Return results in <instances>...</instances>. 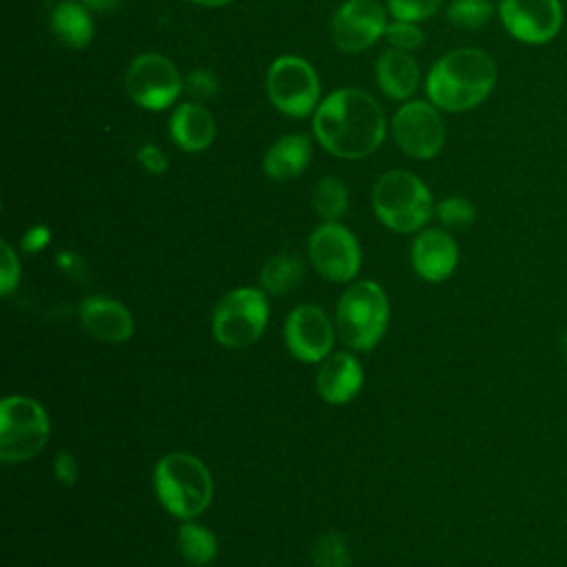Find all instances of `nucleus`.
I'll return each instance as SVG.
<instances>
[{
    "mask_svg": "<svg viewBox=\"0 0 567 567\" xmlns=\"http://www.w3.org/2000/svg\"><path fill=\"white\" fill-rule=\"evenodd\" d=\"M312 133L328 153L343 159H361L381 146L385 115L370 93L346 86L317 106Z\"/></svg>",
    "mask_w": 567,
    "mask_h": 567,
    "instance_id": "1",
    "label": "nucleus"
},
{
    "mask_svg": "<svg viewBox=\"0 0 567 567\" xmlns=\"http://www.w3.org/2000/svg\"><path fill=\"white\" fill-rule=\"evenodd\" d=\"M496 84V64L489 53L463 47L434 62L425 80L427 100L447 113L478 106Z\"/></svg>",
    "mask_w": 567,
    "mask_h": 567,
    "instance_id": "2",
    "label": "nucleus"
},
{
    "mask_svg": "<svg viewBox=\"0 0 567 567\" xmlns=\"http://www.w3.org/2000/svg\"><path fill=\"white\" fill-rule=\"evenodd\" d=\"M153 487L162 507L182 520L199 516L213 498L208 467L188 452L164 454L155 463Z\"/></svg>",
    "mask_w": 567,
    "mask_h": 567,
    "instance_id": "3",
    "label": "nucleus"
},
{
    "mask_svg": "<svg viewBox=\"0 0 567 567\" xmlns=\"http://www.w3.org/2000/svg\"><path fill=\"white\" fill-rule=\"evenodd\" d=\"M390 321V303L374 281L352 284L337 303L339 339L352 350H372Z\"/></svg>",
    "mask_w": 567,
    "mask_h": 567,
    "instance_id": "4",
    "label": "nucleus"
},
{
    "mask_svg": "<svg viewBox=\"0 0 567 567\" xmlns=\"http://www.w3.org/2000/svg\"><path fill=\"white\" fill-rule=\"evenodd\" d=\"M372 206L381 224L390 230L414 233L432 215V195L414 173L390 171L377 179Z\"/></svg>",
    "mask_w": 567,
    "mask_h": 567,
    "instance_id": "5",
    "label": "nucleus"
},
{
    "mask_svg": "<svg viewBox=\"0 0 567 567\" xmlns=\"http://www.w3.org/2000/svg\"><path fill=\"white\" fill-rule=\"evenodd\" d=\"M49 430V416L35 399L4 396L0 403V458L20 463L35 456L47 445Z\"/></svg>",
    "mask_w": 567,
    "mask_h": 567,
    "instance_id": "6",
    "label": "nucleus"
},
{
    "mask_svg": "<svg viewBox=\"0 0 567 567\" xmlns=\"http://www.w3.org/2000/svg\"><path fill=\"white\" fill-rule=\"evenodd\" d=\"M268 323V299L264 288L239 286L226 292L213 312V334L224 348L255 343Z\"/></svg>",
    "mask_w": 567,
    "mask_h": 567,
    "instance_id": "7",
    "label": "nucleus"
},
{
    "mask_svg": "<svg viewBox=\"0 0 567 567\" xmlns=\"http://www.w3.org/2000/svg\"><path fill=\"white\" fill-rule=\"evenodd\" d=\"M266 91L279 113L288 117H306L317 111L319 78L306 60L281 55L268 69Z\"/></svg>",
    "mask_w": 567,
    "mask_h": 567,
    "instance_id": "8",
    "label": "nucleus"
},
{
    "mask_svg": "<svg viewBox=\"0 0 567 567\" xmlns=\"http://www.w3.org/2000/svg\"><path fill=\"white\" fill-rule=\"evenodd\" d=\"M124 89L137 106L162 111L184 91V80L168 58L159 53H142L128 64Z\"/></svg>",
    "mask_w": 567,
    "mask_h": 567,
    "instance_id": "9",
    "label": "nucleus"
},
{
    "mask_svg": "<svg viewBox=\"0 0 567 567\" xmlns=\"http://www.w3.org/2000/svg\"><path fill=\"white\" fill-rule=\"evenodd\" d=\"M392 137L405 155L430 159L439 155L445 144V124L432 102L414 100L394 113Z\"/></svg>",
    "mask_w": 567,
    "mask_h": 567,
    "instance_id": "10",
    "label": "nucleus"
},
{
    "mask_svg": "<svg viewBox=\"0 0 567 567\" xmlns=\"http://www.w3.org/2000/svg\"><path fill=\"white\" fill-rule=\"evenodd\" d=\"M308 255L315 270L328 281H350L361 266V248L357 237L337 221L317 226L308 239Z\"/></svg>",
    "mask_w": 567,
    "mask_h": 567,
    "instance_id": "11",
    "label": "nucleus"
},
{
    "mask_svg": "<svg viewBox=\"0 0 567 567\" xmlns=\"http://www.w3.org/2000/svg\"><path fill=\"white\" fill-rule=\"evenodd\" d=\"M498 18L505 31L525 44H547L563 27L560 0H501Z\"/></svg>",
    "mask_w": 567,
    "mask_h": 567,
    "instance_id": "12",
    "label": "nucleus"
},
{
    "mask_svg": "<svg viewBox=\"0 0 567 567\" xmlns=\"http://www.w3.org/2000/svg\"><path fill=\"white\" fill-rule=\"evenodd\" d=\"M388 27L385 9L377 0H348L332 18V42L343 53H359L372 47Z\"/></svg>",
    "mask_w": 567,
    "mask_h": 567,
    "instance_id": "13",
    "label": "nucleus"
},
{
    "mask_svg": "<svg viewBox=\"0 0 567 567\" xmlns=\"http://www.w3.org/2000/svg\"><path fill=\"white\" fill-rule=\"evenodd\" d=\"M284 339L295 359L303 363H317L330 354L334 343V328L319 306L303 303L290 310L284 326Z\"/></svg>",
    "mask_w": 567,
    "mask_h": 567,
    "instance_id": "14",
    "label": "nucleus"
},
{
    "mask_svg": "<svg viewBox=\"0 0 567 567\" xmlns=\"http://www.w3.org/2000/svg\"><path fill=\"white\" fill-rule=\"evenodd\" d=\"M416 275L425 281L447 279L458 264V246L450 233L441 228L421 230L410 250Z\"/></svg>",
    "mask_w": 567,
    "mask_h": 567,
    "instance_id": "15",
    "label": "nucleus"
},
{
    "mask_svg": "<svg viewBox=\"0 0 567 567\" xmlns=\"http://www.w3.org/2000/svg\"><path fill=\"white\" fill-rule=\"evenodd\" d=\"M80 321L91 337L104 343H124L135 330L128 308L106 297H86L80 303Z\"/></svg>",
    "mask_w": 567,
    "mask_h": 567,
    "instance_id": "16",
    "label": "nucleus"
},
{
    "mask_svg": "<svg viewBox=\"0 0 567 567\" xmlns=\"http://www.w3.org/2000/svg\"><path fill=\"white\" fill-rule=\"evenodd\" d=\"M363 385V368L350 352L328 354L317 372V392L330 405L352 401Z\"/></svg>",
    "mask_w": 567,
    "mask_h": 567,
    "instance_id": "17",
    "label": "nucleus"
},
{
    "mask_svg": "<svg viewBox=\"0 0 567 567\" xmlns=\"http://www.w3.org/2000/svg\"><path fill=\"white\" fill-rule=\"evenodd\" d=\"M168 131L182 151L197 153L210 146L215 137V117L199 102H184L173 111Z\"/></svg>",
    "mask_w": 567,
    "mask_h": 567,
    "instance_id": "18",
    "label": "nucleus"
},
{
    "mask_svg": "<svg viewBox=\"0 0 567 567\" xmlns=\"http://www.w3.org/2000/svg\"><path fill=\"white\" fill-rule=\"evenodd\" d=\"M310 162V140L301 133H290L272 142L264 155V171L275 182L295 179Z\"/></svg>",
    "mask_w": 567,
    "mask_h": 567,
    "instance_id": "19",
    "label": "nucleus"
},
{
    "mask_svg": "<svg viewBox=\"0 0 567 567\" xmlns=\"http://www.w3.org/2000/svg\"><path fill=\"white\" fill-rule=\"evenodd\" d=\"M377 82L392 100H408L419 86V66L408 51L390 49L377 60Z\"/></svg>",
    "mask_w": 567,
    "mask_h": 567,
    "instance_id": "20",
    "label": "nucleus"
},
{
    "mask_svg": "<svg viewBox=\"0 0 567 567\" xmlns=\"http://www.w3.org/2000/svg\"><path fill=\"white\" fill-rule=\"evenodd\" d=\"M51 31L69 49H84L93 38V20L82 2L62 0L51 11Z\"/></svg>",
    "mask_w": 567,
    "mask_h": 567,
    "instance_id": "21",
    "label": "nucleus"
},
{
    "mask_svg": "<svg viewBox=\"0 0 567 567\" xmlns=\"http://www.w3.org/2000/svg\"><path fill=\"white\" fill-rule=\"evenodd\" d=\"M301 279H303V264L292 252L272 255L259 272V284L270 295H286L292 288H297Z\"/></svg>",
    "mask_w": 567,
    "mask_h": 567,
    "instance_id": "22",
    "label": "nucleus"
},
{
    "mask_svg": "<svg viewBox=\"0 0 567 567\" xmlns=\"http://www.w3.org/2000/svg\"><path fill=\"white\" fill-rule=\"evenodd\" d=\"M177 547L179 554L184 556V560L193 567H204L208 563L215 560L219 545L217 538L210 529H206L204 525L184 520L177 529Z\"/></svg>",
    "mask_w": 567,
    "mask_h": 567,
    "instance_id": "23",
    "label": "nucleus"
},
{
    "mask_svg": "<svg viewBox=\"0 0 567 567\" xmlns=\"http://www.w3.org/2000/svg\"><path fill=\"white\" fill-rule=\"evenodd\" d=\"M312 206L326 221H337L348 208L346 184L332 175L319 179L312 193Z\"/></svg>",
    "mask_w": 567,
    "mask_h": 567,
    "instance_id": "24",
    "label": "nucleus"
},
{
    "mask_svg": "<svg viewBox=\"0 0 567 567\" xmlns=\"http://www.w3.org/2000/svg\"><path fill=\"white\" fill-rule=\"evenodd\" d=\"M492 13H494V7L489 0H454L447 7V20L456 29H465V31L485 27Z\"/></svg>",
    "mask_w": 567,
    "mask_h": 567,
    "instance_id": "25",
    "label": "nucleus"
},
{
    "mask_svg": "<svg viewBox=\"0 0 567 567\" xmlns=\"http://www.w3.org/2000/svg\"><path fill=\"white\" fill-rule=\"evenodd\" d=\"M348 540L339 532L321 534L312 545V565L315 567H350Z\"/></svg>",
    "mask_w": 567,
    "mask_h": 567,
    "instance_id": "26",
    "label": "nucleus"
},
{
    "mask_svg": "<svg viewBox=\"0 0 567 567\" xmlns=\"http://www.w3.org/2000/svg\"><path fill=\"white\" fill-rule=\"evenodd\" d=\"M436 215L443 221V226H447V228H467L474 221L476 210L470 199L452 195V197H445L436 206Z\"/></svg>",
    "mask_w": 567,
    "mask_h": 567,
    "instance_id": "27",
    "label": "nucleus"
},
{
    "mask_svg": "<svg viewBox=\"0 0 567 567\" xmlns=\"http://www.w3.org/2000/svg\"><path fill=\"white\" fill-rule=\"evenodd\" d=\"M443 0H388V9L394 20L403 22H421L432 18Z\"/></svg>",
    "mask_w": 567,
    "mask_h": 567,
    "instance_id": "28",
    "label": "nucleus"
},
{
    "mask_svg": "<svg viewBox=\"0 0 567 567\" xmlns=\"http://www.w3.org/2000/svg\"><path fill=\"white\" fill-rule=\"evenodd\" d=\"M385 40L394 47V49H401V51H412V49H419L425 40L423 31L414 24V22H403V20H392L388 27H385Z\"/></svg>",
    "mask_w": 567,
    "mask_h": 567,
    "instance_id": "29",
    "label": "nucleus"
},
{
    "mask_svg": "<svg viewBox=\"0 0 567 567\" xmlns=\"http://www.w3.org/2000/svg\"><path fill=\"white\" fill-rule=\"evenodd\" d=\"M217 89H219V82L215 78L213 71L208 69H195L190 71L186 78H184V91L195 97L197 102L202 100H210L217 95Z\"/></svg>",
    "mask_w": 567,
    "mask_h": 567,
    "instance_id": "30",
    "label": "nucleus"
},
{
    "mask_svg": "<svg viewBox=\"0 0 567 567\" xmlns=\"http://www.w3.org/2000/svg\"><path fill=\"white\" fill-rule=\"evenodd\" d=\"M0 250H2V261H0V292L2 295H11L13 288L18 286L20 281V261L13 252V248L2 241L0 244Z\"/></svg>",
    "mask_w": 567,
    "mask_h": 567,
    "instance_id": "31",
    "label": "nucleus"
},
{
    "mask_svg": "<svg viewBox=\"0 0 567 567\" xmlns=\"http://www.w3.org/2000/svg\"><path fill=\"white\" fill-rule=\"evenodd\" d=\"M53 472H55V478L64 485V487H71L75 485L78 481V474H80V467H78V461L71 452L62 450L58 452L55 461H53Z\"/></svg>",
    "mask_w": 567,
    "mask_h": 567,
    "instance_id": "32",
    "label": "nucleus"
},
{
    "mask_svg": "<svg viewBox=\"0 0 567 567\" xmlns=\"http://www.w3.org/2000/svg\"><path fill=\"white\" fill-rule=\"evenodd\" d=\"M137 159H140V164H142L148 173H155V175L164 173L166 166H168V159H166L164 151H162L159 146H155V144H144V146H140V148H137Z\"/></svg>",
    "mask_w": 567,
    "mask_h": 567,
    "instance_id": "33",
    "label": "nucleus"
},
{
    "mask_svg": "<svg viewBox=\"0 0 567 567\" xmlns=\"http://www.w3.org/2000/svg\"><path fill=\"white\" fill-rule=\"evenodd\" d=\"M51 239V233L47 226H33L27 230V235L22 237V250L24 252H40Z\"/></svg>",
    "mask_w": 567,
    "mask_h": 567,
    "instance_id": "34",
    "label": "nucleus"
},
{
    "mask_svg": "<svg viewBox=\"0 0 567 567\" xmlns=\"http://www.w3.org/2000/svg\"><path fill=\"white\" fill-rule=\"evenodd\" d=\"M124 0H82V4L91 11H111L115 7H120Z\"/></svg>",
    "mask_w": 567,
    "mask_h": 567,
    "instance_id": "35",
    "label": "nucleus"
},
{
    "mask_svg": "<svg viewBox=\"0 0 567 567\" xmlns=\"http://www.w3.org/2000/svg\"><path fill=\"white\" fill-rule=\"evenodd\" d=\"M195 4H202V7H221V4H228L230 0H190Z\"/></svg>",
    "mask_w": 567,
    "mask_h": 567,
    "instance_id": "36",
    "label": "nucleus"
},
{
    "mask_svg": "<svg viewBox=\"0 0 567 567\" xmlns=\"http://www.w3.org/2000/svg\"><path fill=\"white\" fill-rule=\"evenodd\" d=\"M560 352H563V359L567 361V330H565L563 337H560Z\"/></svg>",
    "mask_w": 567,
    "mask_h": 567,
    "instance_id": "37",
    "label": "nucleus"
}]
</instances>
